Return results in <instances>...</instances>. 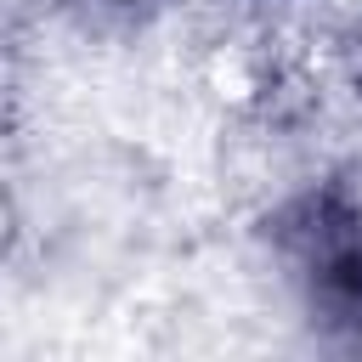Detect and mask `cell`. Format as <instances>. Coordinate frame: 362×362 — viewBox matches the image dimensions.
Here are the masks:
<instances>
[{
	"instance_id": "6da1fadb",
	"label": "cell",
	"mask_w": 362,
	"mask_h": 362,
	"mask_svg": "<svg viewBox=\"0 0 362 362\" xmlns=\"http://www.w3.org/2000/svg\"><path fill=\"white\" fill-rule=\"evenodd\" d=\"M311 277H317V294L339 311H356L362 305V226L351 215H339L334 204H317V221H311Z\"/></svg>"
}]
</instances>
